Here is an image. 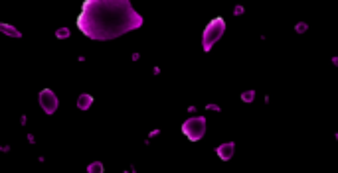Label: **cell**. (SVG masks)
<instances>
[{
	"instance_id": "obj_6",
	"label": "cell",
	"mask_w": 338,
	"mask_h": 173,
	"mask_svg": "<svg viewBox=\"0 0 338 173\" xmlns=\"http://www.w3.org/2000/svg\"><path fill=\"white\" fill-rule=\"evenodd\" d=\"M89 104H91V97L85 95V97L79 99V109H89Z\"/></svg>"
},
{
	"instance_id": "obj_5",
	"label": "cell",
	"mask_w": 338,
	"mask_h": 173,
	"mask_svg": "<svg viewBox=\"0 0 338 173\" xmlns=\"http://www.w3.org/2000/svg\"><path fill=\"white\" fill-rule=\"evenodd\" d=\"M0 32H4V34H8V36L20 37V32H18V30H14V28H10V26H6V24H0Z\"/></svg>"
},
{
	"instance_id": "obj_3",
	"label": "cell",
	"mask_w": 338,
	"mask_h": 173,
	"mask_svg": "<svg viewBox=\"0 0 338 173\" xmlns=\"http://www.w3.org/2000/svg\"><path fill=\"white\" fill-rule=\"evenodd\" d=\"M40 104H42L44 112H48V114H54V112H56V109H58V99H56L54 91H50V89H44V91L40 93Z\"/></svg>"
},
{
	"instance_id": "obj_7",
	"label": "cell",
	"mask_w": 338,
	"mask_h": 173,
	"mask_svg": "<svg viewBox=\"0 0 338 173\" xmlns=\"http://www.w3.org/2000/svg\"><path fill=\"white\" fill-rule=\"evenodd\" d=\"M58 36L65 37V36H69V32H67V30H60V32H58Z\"/></svg>"
},
{
	"instance_id": "obj_2",
	"label": "cell",
	"mask_w": 338,
	"mask_h": 173,
	"mask_svg": "<svg viewBox=\"0 0 338 173\" xmlns=\"http://www.w3.org/2000/svg\"><path fill=\"white\" fill-rule=\"evenodd\" d=\"M204 128H206V124H204L202 118H190V120L184 122V126H182L184 134H186L190 140H200L202 134H204Z\"/></svg>"
},
{
	"instance_id": "obj_1",
	"label": "cell",
	"mask_w": 338,
	"mask_h": 173,
	"mask_svg": "<svg viewBox=\"0 0 338 173\" xmlns=\"http://www.w3.org/2000/svg\"><path fill=\"white\" fill-rule=\"evenodd\" d=\"M77 24L91 39H113L143 24L131 2L127 0H89L83 4Z\"/></svg>"
},
{
	"instance_id": "obj_4",
	"label": "cell",
	"mask_w": 338,
	"mask_h": 173,
	"mask_svg": "<svg viewBox=\"0 0 338 173\" xmlns=\"http://www.w3.org/2000/svg\"><path fill=\"white\" fill-rule=\"evenodd\" d=\"M222 32H224V24H222V22H214V24L210 26L206 32H204V48L208 50V48H210V46L214 44V41L220 37V34H222Z\"/></svg>"
}]
</instances>
